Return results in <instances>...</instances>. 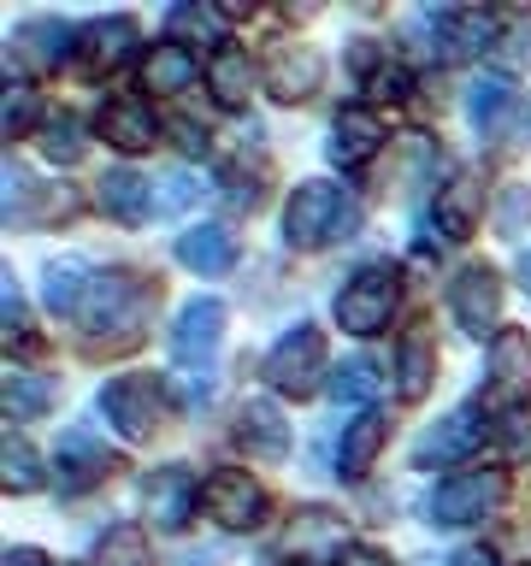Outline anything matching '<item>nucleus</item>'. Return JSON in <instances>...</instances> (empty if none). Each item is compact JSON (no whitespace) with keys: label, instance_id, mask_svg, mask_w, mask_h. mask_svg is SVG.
<instances>
[{"label":"nucleus","instance_id":"obj_40","mask_svg":"<svg viewBox=\"0 0 531 566\" xmlns=\"http://www.w3.org/2000/svg\"><path fill=\"white\" fill-rule=\"evenodd\" d=\"M71 212H77V195H71L65 184H60V189H48L42 201H35V219H71Z\"/></svg>","mask_w":531,"mask_h":566},{"label":"nucleus","instance_id":"obj_32","mask_svg":"<svg viewBox=\"0 0 531 566\" xmlns=\"http://www.w3.org/2000/svg\"><path fill=\"white\" fill-rule=\"evenodd\" d=\"M83 124L71 118V113H60V118H48V130H42V154L53 159V166H77L83 159Z\"/></svg>","mask_w":531,"mask_h":566},{"label":"nucleus","instance_id":"obj_35","mask_svg":"<svg viewBox=\"0 0 531 566\" xmlns=\"http://www.w3.org/2000/svg\"><path fill=\"white\" fill-rule=\"evenodd\" d=\"M525 224H531V189L513 184V189H502V201H496V230H502V237H520Z\"/></svg>","mask_w":531,"mask_h":566},{"label":"nucleus","instance_id":"obj_17","mask_svg":"<svg viewBox=\"0 0 531 566\" xmlns=\"http://www.w3.org/2000/svg\"><path fill=\"white\" fill-rule=\"evenodd\" d=\"M177 260L201 277H219L237 265V230L230 224H189L184 237H177Z\"/></svg>","mask_w":531,"mask_h":566},{"label":"nucleus","instance_id":"obj_16","mask_svg":"<svg viewBox=\"0 0 531 566\" xmlns=\"http://www.w3.org/2000/svg\"><path fill=\"white\" fill-rule=\"evenodd\" d=\"M131 48H136L131 18H95V24L77 35V65L88 71V77H101V71H118L124 60H131Z\"/></svg>","mask_w":531,"mask_h":566},{"label":"nucleus","instance_id":"obj_44","mask_svg":"<svg viewBox=\"0 0 531 566\" xmlns=\"http://www.w3.org/2000/svg\"><path fill=\"white\" fill-rule=\"evenodd\" d=\"M184 154H207V124L184 118Z\"/></svg>","mask_w":531,"mask_h":566},{"label":"nucleus","instance_id":"obj_24","mask_svg":"<svg viewBox=\"0 0 531 566\" xmlns=\"http://www.w3.org/2000/svg\"><path fill=\"white\" fill-rule=\"evenodd\" d=\"M88 290H95V277H88V265L77 254L42 265V301H48V313H83Z\"/></svg>","mask_w":531,"mask_h":566},{"label":"nucleus","instance_id":"obj_25","mask_svg":"<svg viewBox=\"0 0 531 566\" xmlns=\"http://www.w3.org/2000/svg\"><path fill=\"white\" fill-rule=\"evenodd\" d=\"M195 77H201V60H195L184 42H159L148 60H142V83H148L154 95H184Z\"/></svg>","mask_w":531,"mask_h":566},{"label":"nucleus","instance_id":"obj_4","mask_svg":"<svg viewBox=\"0 0 531 566\" xmlns=\"http://www.w3.org/2000/svg\"><path fill=\"white\" fill-rule=\"evenodd\" d=\"M101 413L124 442H148L159 431V419H166V384L154 371H124V378L101 389Z\"/></svg>","mask_w":531,"mask_h":566},{"label":"nucleus","instance_id":"obj_10","mask_svg":"<svg viewBox=\"0 0 531 566\" xmlns=\"http://www.w3.org/2000/svg\"><path fill=\"white\" fill-rule=\"evenodd\" d=\"M378 148H384V118L372 113V106H343V113H336V124H331V142H325L331 166L361 171Z\"/></svg>","mask_w":531,"mask_h":566},{"label":"nucleus","instance_id":"obj_9","mask_svg":"<svg viewBox=\"0 0 531 566\" xmlns=\"http://www.w3.org/2000/svg\"><path fill=\"white\" fill-rule=\"evenodd\" d=\"M449 318L467 336H496L502 331V277L490 272V265H467V272H455L449 283Z\"/></svg>","mask_w":531,"mask_h":566},{"label":"nucleus","instance_id":"obj_42","mask_svg":"<svg viewBox=\"0 0 531 566\" xmlns=\"http://www.w3.org/2000/svg\"><path fill=\"white\" fill-rule=\"evenodd\" d=\"M189 195H195V184H189V177H166V195H159V207L171 212V207H184Z\"/></svg>","mask_w":531,"mask_h":566},{"label":"nucleus","instance_id":"obj_5","mask_svg":"<svg viewBox=\"0 0 531 566\" xmlns=\"http://www.w3.org/2000/svg\"><path fill=\"white\" fill-rule=\"evenodd\" d=\"M502 495H508V472L502 467H478V472H455V478H442V484L431 490V502H425V520L431 525H472V520H485V513L502 507Z\"/></svg>","mask_w":531,"mask_h":566},{"label":"nucleus","instance_id":"obj_20","mask_svg":"<svg viewBox=\"0 0 531 566\" xmlns=\"http://www.w3.org/2000/svg\"><path fill=\"white\" fill-rule=\"evenodd\" d=\"M513 106H520V88H513L508 71H485V77L467 88V118H472L478 136H496V130H502Z\"/></svg>","mask_w":531,"mask_h":566},{"label":"nucleus","instance_id":"obj_38","mask_svg":"<svg viewBox=\"0 0 531 566\" xmlns=\"http://www.w3.org/2000/svg\"><path fill=\"white\" fill-rule=\"evenodd\" d=\"M142 560V531H113L101 543V566H136Z\"/></svg>","mask_w":531,"mask_h":566},{"label":"nucleus","instance_id":"obj_2","mask_svg":"<svg viewBox=\"0 0 531 566\" xmlns=\"http://www.w3.org/2000/svg\"><path fill=\"white\" fill-rule=\"evenodd\" d=\"M361 230V201L343 184H301L283 207V242L313 254V248L348 242Z\"/></svg>","mask_w":531,"mask_h":566},{"label":"nucleus","instance_id":"obj_36","mask_svg":"<svg viewBox=\"0 0 531 566\" xmlns=\"http://www.w3.org/2000/svg\"><path fill=\"white\" fill-rule=\"evenodd\" d=\"M0 124H7V136H24L35 124V95L24 83H7V101H0Z\"/></svg>","mask_w":531,"mask_h":566},{"label":"nucleus","instance_id":"obj_13","mask_svg":"<svg viewBox=\"0 0 531 566\" xmlns=\"http://www.w3.org/2000/svg\"><path fill=\"white\" fill-rule=\"evenodd\" d=\"M95 130H101L106 142H113L118 154H142V148H154L159 118H154V106L142 101V95H113V101L101 106Z\"/></svg>","mask_w":531,"mask_h":566},{"label":"nucleus","instance_id":"obj_41","mask_svg":"<svg viewBox=\"0 0 531 566\" xmlns=\"http://www.w3.org/2000/svg\"><path fill=\"white\" fill-rule=\"evenodd\" d=\"M331 566H389V555L384 548H366V543H343L331 555Z\"/></svg>","mask_w":531,"mask_h":566},{"label":"nucleus","instance_id":"obj_45","mask_svg":"<svg viewBox=\"0 0 531 566\" xmlns=\"http://www.w3.org/2000/svg\"><path fill=\"white\" fill-rule=\"evenodd\" d=\"M449 566H496V555H490V548H460Z\"/></svg>","mask_w":531,"mask_h":566},{"label":"nucleus","instance_id":"obj_18","mask_svg":"<svg viewBox=\"0 0 531 566\" xmlns=\"http://www.w3.org/2000/svg\"><path fill=\"white\" fill-rule=\"evenodd\" d=\"M237 442L254 460H283L290 454V419L278 413V401H248L237 413Z\"/></svg>","mask_w":531,"mask_h":566},{"label":"nucleus","instance_id":"obj_11","mask_svg":"<svg viewBox=\"0 0 531 566\" xmlns=\"http://www.w3.org/2000/svg\"><path fill=\"white\" fill-rule=\"evenodd\" d=\"M225 301L219 295H195L184 301V313H177V325H171V354L177 360H207L212 348H219V336H225Z\"/></svg>","mask_w":531,"mask_h":566},{"label":"nucleus","instance_id":"obj_8","mask_svg":"<svg viewBox=\"0 0 531 566\" xmlns=\"http://www.w3.org/2000/svg\"><path fill=\"white\" fill-rule=\"evenodd\" d=\"M201 507L219 520L225 531H260L266 513H272V502H266L260 478H248L242 467H219L201 478Z\"/></svg>","mask_w":531,"mask_h":566},{"label":"nucleus","instance_id":"obj_21","mask_svg":"<svg viewBox=\"0 0 531 566\" xmlns=\"http://www.w3.org/2000/svg\"><path fill=\"white\" fill-rule=\"evenodd\" d=\"M71 48H77V42H71V30L60 24V18H30V24L12 35V60L18 65H35V71L60 65Z\"/></svg>","mask_w":531,"mask_h":566},{"label":"nucleus","instance_id":"obj_14","mask_svg":"<svg viewBox=\"0 0 531 566\" xmlns=\"http://www.w3.org/2000/svg\"><path fill=\"white\" fill-rule=\"evenodd\" d=\"M113 467H118V460L106 454V442H95L83 424L60 437V495H83V490L106 484V472H113Z\"/></svg>","mask_w":531,"mask_h":566},{"label":"nucleus","instance_id":"obj_33","mask_svg":"<svg viewBox=\"0 0 531 566\" xmlns=\"http://www.w3.org/2000/svg\"><path fill=\"white\" fill-rule=\"evenodd\" d=\"M219 24H225V7H195V0L189 7H171V42L177 35H207V42H219Z\"/></svg>","mask_w":531,"mask_h":566},{"label":"nucleus","instance_id":"obj_19","mask_svg":"<svg viewBox=\"0 0 531 566\" xmlns=\"http://www.w3.org/2000/svg\"><path fill=\"white\" fill-rule=\"evenodd\" d=\"M207 88L219 106H230V113L248 106V95H254V60H248V48H237V42L212 48L207 53Z\"/></svg>","mask_w":531,"mask_h":566},{"label":"nucleus","instance_id":"obj_29","mask_svg":"<svg viewBox=\"0 0 531 566\" xmlns=\"http://www.w3.org/2000/svg\"><path fill=\"white\" fill-rule=\"evenodd\" d=\"M384 437H389V419L384 413H361V419H354L348 431H343V454H336V460H343V478H361L372 460H378Z\"/></svg>","mask_w":531,"mask_h":566},{"label":"nucleus","instance_id":"obj_3","mask_svg":"<svg viewBox=\"0 0 531 566\" xmlns=\"http://www.w3.org/2000/svg\"><path fill=\"white\" fill-rule=\"evenodd\" d=\"M396 301H402L396 265L372 260V265H361V272L343 283V290H336V325L354 331V336H378L389 325V313H396Z\"/></svg>","mask_w":531,"mask_h":566},{"label":"nucleus","instance_id":"obj_26","mask_svg":"<svg viewBox=\"0 0 531 566\" xmlns=\"http://www.w3.org/2000/svg\"><path fill=\"white\" fill-rule=\"evenodd\" d=\"M431 378H437V348H431V336H425V331H407L402 343H396V389H402V401H425Z\"/></svg>","mask_w":531,"mask_h":566},{"label":"nucleus","instance_id":"obj_46","mask_svg":"<svg viewBox=\"0 0 531 566\" xmlns=\"http://www.w3.org/2000/svg\"><path fill=\"white\" fill-rule=\"evenodd\" d=\"M520 283H525V290H531V254L520 260Z\"/></svg>","mask_w":531,"mask_h":566},{"label":"nucleus","instance_id":"obj_15","mask_svg":"<svg viewBox=\"0 0 531 566\" xmlns=\"http://www.w3.org/2000/svg\"><path fill=\"white\" fill-rule=\"evenodd\" d=\"M478 437H485V424H478L472 407H460V413L425 424V431L414 437V467H431V460H437V467H449V460L478 449Z\"/></svg>","mask_w":531,"mask_h":566},{"label":"nucleus","instance_id":"obj_37","mask_svg":"<svg viewBox=\"0 0 531 566\" xmlns=\"http://www.w3.org/2000/svg\"><path fill=\"white\" fill-rule=\"evenodd\" d=\"M260 177H266V171L230 166V171H225V201H230V207H260V195H266V189H260Z\"/></svg>","mask_w":531,"mask_h":566},{"label":"nucleus","instance_id":"obj_1","mask_svg":"<svg viewBox=\"0 0 531 566\" xmlns=\"http://www.w3.org/2000/svg\"><path fill=\"white\" fill-rule=\"evenodd\" d=\"M154 283L148 277H136V272H124V265H113V272H101L95 277V290H88L83 301V331H88V343H101L106 336V348H124V343H136L142 336V318H148L154 307Z\"/></svg>","mask_w":531,"mask_h":566},{"label":"nucleus","instance_id":"obj_23","mask_svg":"<svg viewBox=\"0 0 531 566\" xmlns=\"http://www.w3.org/2000/svg\"><path fill=\"white\" fill-rule=\"evenodd\" d=\"M319 83V53L313 48H290L283 42L272 53V65H266V88H272L278 101H308Z\"/></svg>","mask_w":531,"mask_h":566},{"label":"nucleus","instance_id":"obj_12","mask_svg":"<svg viewBox=\"0 0 531 566\" xmlns=\"http://www.w3.org/2000/svg\"><path fill=\"white\" fill-rule=\"evenodd\" d=\"M142 495H148V513H154L159 531H184L195 502H201V484H195L189 467H159V472H148Z\"/></svg>","mask_w":531,"mask_h":566},{"label":"nucleus","instance_id":"obj_7","mask_svg":"<svg viewBox=\"0 0 531 566\" xmlns=\"http://www.w3.org/2000/svg\"><path fill=\"white\" fill-rule=\"evenodd\" d=\"M485 401L502 413H520L531 401V336L520 325H502L490 336V360H485Z\"/></svg>","mask_w":531,"mask_h":566},{"label":"nucleus","instance_id":"obj_30","mask_svg":"<svg viewBox=\"0 0 531 566\" xmlns=\"http://www.w3.org/2000/svg\"><path fill=\"white\" fill-rule=\"evenodd\" d=\"M372 396H378V371H372V360H343L331 371V401L336 407H366ZM372 413V407H366Z\"/></svg>","mask_w":531,"mask_h":566},{"label":"nucleus","instance_id":"obj_28","mask_svg":"<svg viewBox=\"0 0 531 566\" xmlns=\"http://www.w3.org/2000/svg\"><path fill=\"white\" fill-rule=\"evenodd\" d=\"M0 401H7V419H42L53 407V384L42 371L7 366V384H0Z\"/></svg>","mask_w":531,"mask_h":566},{"label":"nucleus","instance_id":"obj_31","mask_svg":"<svg viewBox=\"0 0 531 566\" xmlns=\"http://www.w3.org/2000/svg\"><path fill=\"white\" fill-rule=\"evenodd\" d=\"M0 484H7L12 495H30L35 484H42V467H35V449L24 437L7 431V449H0Z\"/></svg>","mask_w":531,"mask_h":566},{"label":"nucleus","instance_id":"obj_6","mask_svg":"<svg viewBox=\"0 0 531 566\" xmlns=\"http://www.w3.org/2000/svg\"><path fill=\"white\" fill-rule=\"evenodd\" d=\"M319 371H325V331L319 325H295L283 331L272 354H266V384L278 389V396H313L319 389Z\"/></svg>","mask_w":531,"mask_h":566},{"label":"nucleus","instance_id":"obj_34","mask_svg":"<svg viewBox=\"0 0 531 566\" xmlns=\"http://www.w3.org/2000/svg\"><path fill=\"white\" fill-rule=\"evenodd\" d=\"M290 548H308V543H343V525L331 520L325 507H301V520L290 525V537H283Z\"/></svg>","mask_w":531,"mask_h":566},{"label":"nucleus","instance_id":"obj_43","mask_svg":"<svg viewBox=\"0 0 531 566\" xmlns=\"http://www.w3.org/2000/svg\"><path fill=\"white\" fill-rule=\"evenodd\" d=\"M0 566H48V555H42V548H24V543H18V548H7V555H0Z\"/></svg>","mask_w":531,"mask_h":566},{"label":"nucleus","instance_id":"obj_27","mask_svg":"<svg viewBox=\"0 0 531 566\" xmlns=\"http://www.w3.org/2000/svg\"><path fill=\"white\" fill-rule=\"evenodd\" d=\"M478 212H485V189H478L472 177H455V184L437 195V224H442V237H455V242L478 230Z\"/></svg>","mask_w":531,"mask_h":566},{"label":"nucleus","instance_id":"obj_39","mask_svg":"<svg viewBox=\"0 0 531 566\" xmlns=\"http://www.w3.org/2000/svg\"><path fill=\"white\" fill-rule=\"evenodd\" d=\"M0 318H7V343L24 336V290H18L12 272H7V283H0Z\"/></svg>","mask_w":531,"mask_h":566},{"label":"nucleus","instance_id":"obj_22","mask_svg":"<svg viewBox=\"0 0 531 566\" xmlns=\"http://www.w3.org/2000/svg\"><path fill=\"white\" fill-rule=\"evenodd\" d=\"M95 201H101V212H113L118 224H142L159 207L154 189H148V177H136V171H106L101 189H95Z\"/></svg>","mask_w":531,"mask_h":566}]
</instances>
